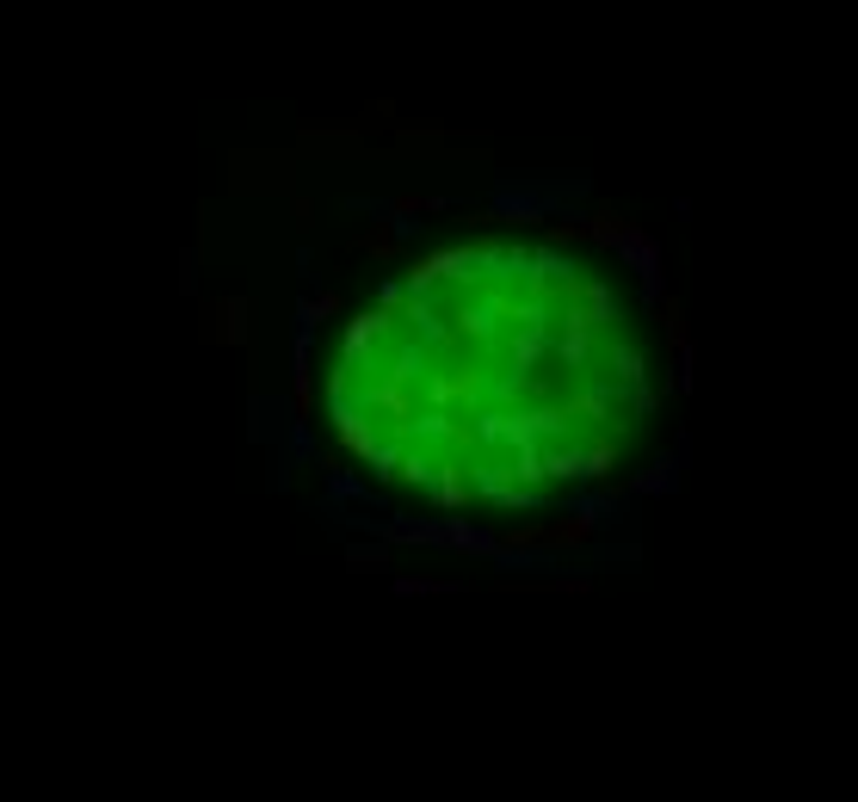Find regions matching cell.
Segmentation results:
<instances>
[{
	"label": "cell",
	"mask_w": 858,
	"mask_h": 802,
	"mask_svg": "<svg viewBox=\"0 0 858 802\" xmlns=\"http://www.w3.org/2000/svg\"><path fill=\"white\" fill-rule=\"evenodd\" d=\"M661 321L612 235L482 229L377 278L328 346V426L433 513H531L630 469Z\"/></svg>",
	"instance_id": "1"
}]
</instances>
